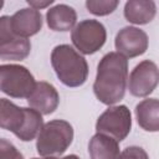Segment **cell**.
<instances>
[{
  "label": "cell",
  "instance_id": "2",
  "mask_svg": "<svg viewBox=\"0 0 159 159\" xmlns=\"http://www.w3.org/2000/svg\"><path fill=\"white\" fill-rule=\"evenodd\" d=\"M43 125L42 114L32 108L19 107L6 98H0V128L12 132L20 140L31 142Z\"/></svg>",
  "mask_w": 159,
  "mask_h": 159
},
{
  "label": "cell",
  "instance_id": "11",
  "mask_svg": "<svg viewBox=\"0 0 159 159\" xmlns=\"http://www.w3.org/2000/svg\"><path fill=\"white\" fill-rule=\"evenodd\" d=\"M27 103L40 114H51L60 104V94L51 83L45 81L36 82L34 91L27 97Z\"/></svg>",
  "mask_w": 159,
  "mask_h": 159
},
{
  "label": "cell",
  "instance_id": "3",
  "mask_svg": "<svg viewBox=\"0 0 159 159\" xmlns=\"http://www.w3.org/2000/svg\"><path fill=\"white\" fill-rule=\"evenodd\" d=\"M51 65L57 78L67 87H80L88 77V63L72 46L62 43L51 52Z\"/></svg>",
  "mask_w": 159,
  "mask_h": 159
},
{
  "label": "cell",
  "instance_id": "4",
  "mask_svg": "<svg viewBox=\"0 0 159 159\" xmlns=\"http://www.w3.org/2000/svg\"><path fill=\"white\" fill-rule=\"evenodd\" d=\"M73 140V128L63 119L45 123L37 135L36 150L41 157L63 154Z\"/></svg>",
  "mask_w": 159,
  "mask_h": 159
},
{
  "label": "cell",
  "instance_id": "1",
  "mask_svg": "<svg viewBox=\"0 0 159 159\" xmlns=\"http://www.w3.org/2000/svg\"><path fill=\"white\" fill-rule=\"evenodd\" d=\"M128 82V60L118 52L106 53L98 66L93 92L99 102L112 106L123 99Z\"/></svg>",
  "mask_w": 159,
  "mask_h": 159
},
{
  "label": "cell",
  "instance_id": "21",
  "mask_svg": "<svg viewBox=\"0 0 159 159\" xmlns=\"http://www.w3.org/2000/svg\"><path fill=\"white\" fill-rule=\"evenodd\" d=\"M62 159H80L76 154H70V155H66V157H63Z\"/></svg>",
  "mask_w": 159,
  "mask_h": 159
},
{
  "label": "cell",
  "instance_id": "16",
  "mask_svg": "<svg viewBox=\"0 0 159 159\" xmlns=\"http://www.w3.org/2000/svg\"><path fill=\"white\" fill-rule=\"evenodd\" d=\"M88 153L91 159H118L119 145L113 138L97 133L88 143Z\"/></svg>",
  "mask_w": 159,
  "mask_h": 159
},
{
  "label": "cell",
  "instance_id": "7",
  "mask_svg": "<svg viewBox=\"0 0 159 159\" xmlns=\"http://www.w3.org/2000/svg\"><path fill=\"white\" fill-rule=\"evenodd\" d=\"M132 129V114L127 106H112L108 107L97 119V133L108 135L117 142H122L127 138Z\"/></svg>",
  "mask_w": 159,
  "mask_h": 159
},
{
  "label": "cell",
  "instance_id": "18",
  "mask_svg": "<svg viewBox=\"0 0 159 159\" xmlns=\"http://www.w3.org/2000/svg\"><path fill=\"white\" fill-rule=\"evenodd\" d=\"M0 159H24V157L11 142L0 138Z\"/></svg>",
  "mask_w": 159,
  "mask_h": 159
},
{
  "label": "cell",
  "instance_id": "20",
  "mask_svg": "<svg viewBox=\"0 0 159 159\" xmlns=\"http://www.w3.org/2000/svg\"><path fill=\"white\" fill-rule=\"evenodd\" d=\"M27 4L30 5V7L35 9V10H40L43 7L50 6L51 4H53V0H45V1H36V0H27Z\"/></svg>",
  "mask_w": 159,
  "mask_h": 159
},
{
  "label": "cell",
  "instance_id": "19",
  "mask_svg": "<svg viewBox=\"0 0 159 159\" xmlns=\"http://www.w3.org/2000/svg\"><path fill=\"white\" fill-rule=\"evenodd\" d=\"M118 159H149V157L143 148L132 145L123 149V152L119 153Z\"/></svg>",
  "mask_w": 159,
  "mask_h": 159
},
{
  "label": "cell",
  "instance_id": "12",
  "mask_svg": "<svg viewBox=\"0 0 159 159\" xmlns=\"http://www.w3.org/2000/svg\"><path fill=\"white\" fill-rule=\"evenodd\" d=\"M42 27V15L32 7L17 10L11 16V29L15 35L22 39L36 35Z\"/></svg>",
  "mask_w": 159,
  "mask_h": 159
},
{
  "label": "cell",
  "instance_id": "9",
  "mask_svg": "<svg viewBox=\"0 0 159 159\" xmlns=\"http://www.w3.org/2000/svg\"><path fill=\"white\" fill-rule=\"evenodd\" d=\"M158 80V66L150 60H144L139 62L130 72L128 80L129 92L134 97H147L157 88Z\"/></svg>",
  "mask_w": 159,
  "mask_h": 159
},
{
  "label": "cell",
  "instance_id": "6",
  "mask_svg": "<svg viewBox=\"0 0 159 159\" xmlns=\"http://www.w3.org/2000/svg\"><path fill=\"white\" fill-rule=\"evenodd\" d=\"M75 47L83 55H92L102 48L107 40V31L102 22L94 19L80 21L71 32Z\"/></svg>",
  "mask_w": 159,
  "mask_h": 159
},
{
  "label": "cell",
  "instance_id": "23",
  "mask_svg": "<svg viewBox=\"0 0 159 159\" xmlns=\"http://www.w3.org/2000/svg\"><path fill=\"white\" fill-rule=\"evenodd\" d=\"M4 6V1L2 0H0V10H1V7Z\"/></svg>",
  "mask_w": 159,
  "mask_h": 159
},
{
  "label": "cell",
  "instance_id": "10",
  "mask_svg": "<svg viewBox=\"0 0 159 159\" xmlns=\"http://www.w3.org/2000/svg\"><path fill=\"white\" fill-rule=\"evenodd\" d=\"M114 45L118 53L125 58H133L143 55L148 50L149 40L145 31L134 26H127L119 30L116 36Z\"/></svg>",
  "mask_w": 159,
  "mask_h": 159
},
{
  "label": "cell",
  "instance_id": "13",
  "mask_svg": "<svg viewBox=\"0 0 159 159\" xmlns=\"http://www.w3.org/2000/svg\"><path fill=\"white\" fill-rule=\"evenodd\" d=\"M157 14V5L153 0H129L124 5V17L135 25L149 24Z\"/></svg>",
  "mask_w": 159,
  "mask_h": 159
},
{
  "label": "cell",
  "instance_id": "22",
  "mask_svg": "<svg viewBox=\"0 0 159 159\" xmlns=\"http://www.w3.org/2000/svg\"><path fill=\"white\" fill-rule=\"evenodd\" d=\"M32 159H58L55 157H43V158H32Z\"/></svg>",
  "mask_w": 159,
  "mask_h": 159
},
{
  "label": "cell",
  "instance_id": "5",
  "mask_svg": "<svg viewBox=\"0 0 159 159\" xmlns=\"http://www.w3.org/2000/svg\"><path fill=\"white\" fill-rule=\"evenodd\" d=\"M35 78L25 66L0 65V91L12 98H27L35 88Z\"/></svg>",
  "mask_w": 159,
  "mask_h": 159
},
{
  "label": "cell",
  "instance_id": "14",
  "mask_svg": "<svg viewBox=\"0 0 159 159\" xmlns=\"http://www.w3.org/2000/svg\"><path fill=\"white\" fill-rule=\"evenodd\" d=\"M76 20V10L66 4H57L46 12L47 26L53 31H70Z\"/></svg>",
  "mask_w": 159,
  "mask_h": 159
},
{
  "label": "cell",
  "instance_id": "17",
  "mask_svg": "<svg viewBox=\"0 0 159 159\" xmlns=\"http://www.w3.org/2000/svg\"><path fill=\"white\" fill-rule=\"evenodd\" d=\"M118 4V0H87L86 7L96 16H106L112 14L117 9Z\"/></svg>",
  "mask_w": 159,
  "mask_h": 159
},
{
  "label": "cell",
  "instance_id": "8",
  "mask_svg": "<svg viewBox=\"0 0 159 159\" xmlns=\"http://www.w3.org/2000/svg\"><path fill=\"white\" fill-rule=\"evenodd\" d=\"M31 51L30 40L19 37L11 29V17L0 16V60L21 61Z\"/></svg>",
  "mask_w": 159,
  "mask_h": 159
},
{
  "label": "cell",
  "instance_id": "15",
  "mask_svg": "<svg viewBox=\"0 0 159 159\" xmlns=\"http://www.w3.org/2000/svg\"><path fill=\"white\" fill-rule=\"evenodd\" d=\"M138 124L147 132L159 130V102L157 98H147L135 106Z\"/></svg>",
  "mask_w": 159,
  "mask_h": 159
}]
</instances>
